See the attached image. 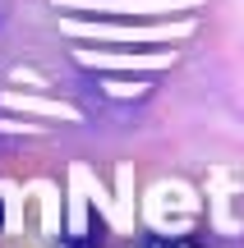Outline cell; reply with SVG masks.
I'll list each match as a JSON object with an SVG mask.
<instances>
[]
</instances>
